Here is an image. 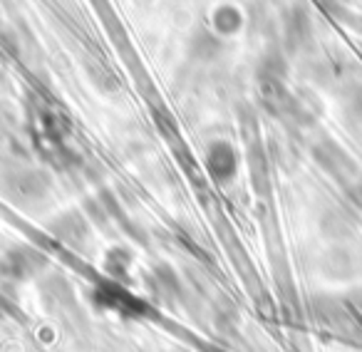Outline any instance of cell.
<instances>
[{
  "mask_svg": "<svg viewBox=\"0 0 362 352\" xmlns=\"http://www.w3.org/2000/svg\"><path fill=\"white\" fill-rule=\"evenodd\" d=\"M92 300L102 310L117 312L122 317H141L149 312V305L144 300H139L136 295H132L119 283H102V286H97L95 293H92Z\"/></svg>",
  "mask_w": 362,
  "mask_h": 352,
  "instance_id": "6da1fadb",
  "label": "cell"
},
{
  "mask_svg": "<svg viewBox=\"0 0 362 352\" xmlns=\"http://www.w3.org/2000/svg\"><path fill=\"white\" fill-rule=\"evenodd\" d=\"M206 169L214 182L228 184L238 171V154L228 141H214L206 151Z\"/></svg>",
  "mask_w": 362,
  "mask_h": 352,
  "instance_id": "7a4b0ae2",
  "label": "cell"
},
{
  "mask_svg": "<svg viewBox=\"0 0 362 352\" xmlns=\"http://www.w3.org/2000/svg\"><path fill=\"white\" fill-rule=\"evenodd\" d=\"M214 25H216L221 33H236L238 25H241V16L236 13V8L223 6L214 13Z\"/></svg>",
  "mask_w": 362,
  "mask_h": 352,
  "instance_id": "3957f363",
  "label": "cell"
},
{
  "mask_svg": "<svg viewBox=\"0 0 362 352\" xmlns=\"http://www.w3.org/2000/svg\"><path fill=\"white\" fill-rule=\"evenodd\" d=\"M350 196H352V201L357 204V209H360V211H362V179L355 184V187L350 189Z\"/></svg>",
  "mask_w": 362,
  "mask_h": 352,
  "instance_id": "277c9868",
  "label": "cell"
}]
</instances>
